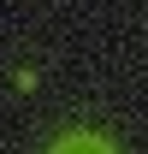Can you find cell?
Here are the masks:
<instances>
[{
    "label": "cell",
    "mask_w": 148,
    "mask_h": 154,
    "mask_svg": "<svg viewBox=\"0 0 148 154\" xmlns=\"http://www.w3.org/2000/svg\"><path fill=\"white\" fill-rule=\"evenodd\" d=\"M59 154H107V142H95V136H71V142H59Z\"/></svg>",
    "instance_id": "6da1fadb"
}]
</instances>
